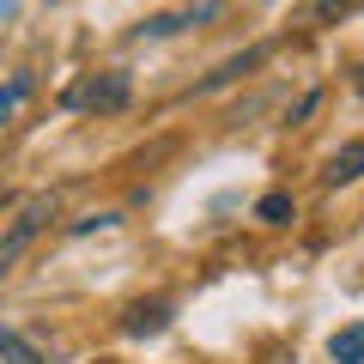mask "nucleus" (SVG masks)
<instances>
[{"label":"nucleus","instance_id":"ddd939ff","mask_svg":"<svg viewBox=\"0 0 364 364\" xmlns=\"http://www.w3.org/2000/svg\"><path fill=\"white\" fill-rule=\"evenodd\" d=\"M6 364H49V358H43V352L25 340V346H13V352H6Z\"/></svg>","mask_w":364,"mask_h":364},{"label":"nucleus","instance_id":"0eeeda50","mask_svg":"<svg viewBox=\"0 0 364 364\" xmlns=\"http://www.w3.org/2000/svg\"><path fill=\"white\" fill-rule=\"evenodd\" d=\"M31 97H37V73H31V67H18V73L0 85V128H13V122L25 116Z\"/></svg>","mask_w":364,"mask_h":364},{"label":"nucleus","instance_id":"423d86ee","mask_svg":"<svg viewBox=\"0 0 364 364\" xmlns=\"http://www.w3.org/2000/svg\"><path fill=\"white\" fill-rule=\"evenodd\" d=\"M352 182H364V140H346L322 164V188H352Z\"/></svg>","mask_w":364,"mask_h":364},{"label":"nucleus","instance_id":"4468645a","mask_svg":"<svg viewBox=\"0 0 364 364\" xmlns=\"http://www.w3.org/2000/svg\"><path fill=\"white\" fill-rule=\"evenodd\" d=\"M13 346H25V334H18V328H6V322H0V358H6V352H13Z\"/></svg>","mask_w":364,"mask_h":364},{"label":"nucleus","instance_id":"1a4fd4ad","mask_svg":"<svg viewBox=\"0 0 364 364\" xmlns=\"http://www.w3.org/2000/svg\"><path fill=\"white\" fill-rule=\"evenodd\" d=\"M328 358L334 364H364V322H346L334 340H328Z\"/></svg>","mask_w":364,"mask_h":364},{"label":"nucleus","instance_id":"9d476101","mask_svg":"<svg viewBox=\"0 0 364 364\" xmlns=\"http://www.w3.org/2000/svg\"><path fill=\"white\" fill-rule=\"evenodd\" d=\"M122 213H85V219H73V237H91V231H116Z\"/></svg>","mask_w":364,"mask_h":364},{"label":"nucleus","instance_id":"20e7f679","mask_svg":"<svg viewBox=\"0 0 364 364\" xmlns=\"http://www.w3.org/2000/svg\"><path fill=\"white\" fill-rule=\"evenodd\" d=\"M261 61H267V43H255V49H243V55H231V61H219V67H213V73L195 85V97H207V91H225V85H237V79H243V73H255Z\"/></svg>","mask_w":364,"mask_h":364},{"label":"nucleus","instance_id":"2eb2a0df","mask_svg":"<svg viewBox=\"0 0 364 364\" xmlns=\"http://www.w3.org/2000/svg\"><path fill=\"white\" fill-rule=\"evenodd\" d=\"M352 85H358V91H364V67H352Z\"/></svg>","mask_w":364,"mask_h":364},{"label":"nucleus","instance_id":"7ed1b4c3","mask_svg":"<svg viewBox=\"0 0 364 364\" xmlns=\"http://www.w3.org/2000/svg\"><path fill=\"white\" fill-rule=\"evenodd\" d=\"M49 219H55V195H37L13 225H6V231H0V273H13V267H18V255H25V249L37 243L43 231H49Z\"/></svg>","mask_w":364,"mask_h":364},{"label":"nucleus","instance_id":"f03ea898","mask_svg":"<svg viewBox=\"0 0 364 364\" xmlns=\"http://www.w3.org/2000/svg\"><path fill=\"white\" fill-rule=\"evenodd\" d=\"M134 97V79L122 73V67H109V73H91L85 85H73L61 97V109H91V116H116V109H128Z\"/></svg>","mask_w":364,"mask_h":364},{"label":"nucleus","instance_id":"f257e3e1","mask_svg":"<svg viewBox=\"0 0 364 364\" xmlns=\"http://www.w3.org/2000/svg\"><path fill=\"white\" fill-rule=\"evenodd\" d=\"M231 13V0H188V6H170V13H152L134 25L140 43H164V37H182V31H207Z\"/></svg>","mask_w":364,"mask_h":364},{"label":"nucleus","instance_id":"39448f33","mask_svg":"<svg viewBox=\"0 0 364 364\" xmlns=\"http://www.w3.org/2000/svg\"><path fill=\"white\" fill-rule=\"evenodd\" d=\"M170 328V304L164 298H152V304H128V310H122V334L128 340H152V334H164Z\"/></svg>","mask_w":364,"mask_h":364},{"label":"nucleus","instance_id":"f8f14e48","mask_svg":"<svg viewBox=\"0 0 364 364\" xmlns=\"http://www.w3.org/2000/svg\"><path fill=\"white\" fill-rule=\"evenodd\" d=\"M316 104H322V91H304L298 104H291V116H286V122H291V128H298V122H304V116H316Z\"/></svg>","mask_w":364,"mask_h":364},{"label":"nucleus","instance_id":"6e6552de","mask_svg":"<svg viewBox=\"0 0 364 364\" xmlns=\"http://www.w3.org/2000/svg\"><path fill=\"white\" fill-rule=\"evenodd\" d=\"M255 219H261V225H267V231H286V225H291V219H298V200H291V195H286V188H267V195H261V200H255Z\"/></svg>","mask_w":364,"mask_h":364},{"label":"nucleus","instance_id":"9b49d317","mask_svg":"<svg viewBox=\"0 0 364 364\" xmlns=\"http://www.w3.org/2000/svg\"><path fill=\"white\" fill-rule=\"evenodd\" d=\"M352 6H358V0H310V18H316V25H328V18H346Z\"/></svg>","mask_w":364,"mask_h":364}]
</instances>
